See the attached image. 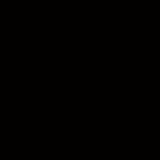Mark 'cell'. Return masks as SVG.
Returning <instances> with one entry per match:
<instances>
[]
</instances>
